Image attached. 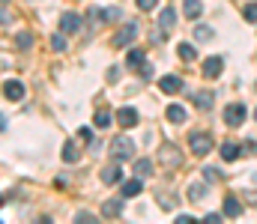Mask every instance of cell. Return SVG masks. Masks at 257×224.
I'll return each mask as SVG.
<instances>
[{
  "label": "cell",
  "mask_w": 257,
  "mask_h": 224,
  "mask_svg": "<svg viewBox=\"0 0 257 224\" xmlns=\"http://www.w3.org/2000/svg\"><path fill=\"white\" fill-rule=\"evenodd\" d=\"M203 221H206V224H218V221H221V215H215V212H209V215H206Z\"/></svg>",
  "instance_id": "cell-34"
},
{
  "label": "cell",
  "mask_w": 257,
  "mask_h": 224,
  "mask_svg": "<svg viewBox=\"0 0 257 224\" xmlns=\"http://www.w3.org/2000/svg\"><path fill=\"white\" fill-rule=\"evenodd\" d=\"M0 24H9V12L6 9H0Z\"/></svg>",
  "instance_id": "cell-36"
},
{
  "label": "cell",
  "mask_w": 257,
  "mask_h": 224,
  "mask_svg": "<svg viewBox=\"0 0 257 224\" xmlns=\"http://www.w3.org/2000/svg\"><path fill=\"white\" fill-rule=\"evenodd\" d=\"M78 138H81V141H84V144H90V141H93V132H90V129H87V126H84V129H81V132H78Z\"/></svg>",
  "instance_id": "cell-31"
},
{
  "label": "cell",
  "mask_w": 257,
  "mask_h": 224,
  "mask_svg": "<svg viewBox=\"0 0 257 224\" xmlns=\"http://www.w3.org/2000/svg\"><path fill=\"white\" fill-rule=\"evenodd\" d=\"M245 117H248V108L242 105V102H230L227 108H224V126H242L245 123Z\"/></svg>",
  "instance_id": "cell-1"
},
{
  "label": "cell",
  "mask_w": 257,
  "mask_h": 224,
  "mask_svg": "<svg viewBox=\"0 0 257 224\" xmlns=\"http://www.w3.org/2000/svg\"><path fill=\"white\" fill-rule=\"evenodd\" d=\"M218 152H221V158H224V161H236V158H239V147H236V144H230V141H227V144H221Z\"/></svg>",
  "instance_id": "cell-16"
},
{
  "label": "cell",
  "mask_w": 257,
  "mask_h": 224,
  "mask_svg": "<svg viewBox=\"0 0 257 224\" xmlns=\"http://www.w3.org/2000/svg\"><path fill=\"white\" fill-rule=\"evenodd\" d=\"M3 129H6V117L0 114V132H3Z\"/></svg>",
  "instance_id": "cell-37"
},
{
  "label": "cell",
  "mask_w": 257,
  "mask_h": 224,
  "mask_svg": "<svg viewBox=\"0 0 257 224\" xmlns=\"http://www.w3.org/2000/svg\"><path fill=\"white\" fill-rule=\"evenodd\" d=\"M117 123L126 126V129L138 126V111H135V108H120V111H117Z\"/></svg>",
  "instance_id": "cell-12"
},
{
  "label": "cell",
  "mask_w": 257,
  "mask_h": 224,
  "mask_svg": "<svg viewBox=\"0 0 257 224\" xmlns=\"http://www.w3.org/2000/svg\"><path fill=\"white\" fill-rule=\"evenodd\" d=\"M120 15H123V9H120V6H111V9L93 6V9H90V21H93V24H102V21H114V18H120Z\"/></svg>",
  "instance_id": "cell-3"
},
{
  "label": "cell",
  "mask_w": 257,
  "mask_h": 224,
  "mask_svg": "<svg viewBox=\"0 0 257 224\" xmlns=\"http://www.w3.org/2000/svg\"><path fill=\"white\" fill-rule=\"evenodd\" d=\"M93 123H96V129H108V126H111V114H108V111H96Z\"/></svg>",
  "instance_id": "cell-25"
},
{
  "label": "cell",
  "mask_w": 257,
  "mask_h": 224,
  "mask_svg": "<svg viewBox=\"0 0 257 224\" xmlns=\"http://www.w3.org/2000/svg\"><path fill=\"white\" fill-rule=\"evenodd\" d=\"M150 170H153V161H150V158H138V161H135V173H138L141 179L150 176Z\"/></svg>",
  "instance_id": "cell-18"
},
{
  "label": "cell",
  "mask_w": 257,
  "mask_h": 224,
  "mask_svg": "<svg viewBox=\"0 0 257 224\" xmlns=\"http://www.w3.org/2000/svg\"><path fill=\"white\" fill-rule=\"evenodd\" d=\"M177 54H180L186 63H189V60H194V48L189 45V42H180V45H177Z\"/></svg>",
  "instance_id": "cell-26"
},
{
  "label": "cell",
  "mask_w": 257,
  "mask_h": 224,
  "mask_svg": "<svg viewBox=\"0 0 257 224\" xmlns=\"http://www.w3.org/2000/svg\"><path fill=\"white\" fill-rule=\"evenodd\" d=\"M203 197H206V185H200V182H194L192 188H189V200H192V203H200Z\"/></svg>",
  "instance_id": "cell-19"
},
{
  "label": "cell",
  "mask_w": 257,
  "mask_h": 224,
  "mask_svg": "<svg viewBox=\"0 0 257 224\" xmlns=\"http://www.w3.org/2000/svg\"><path fill=\"white\" fill-rule=\"evenodd\" d=\"M242 15H245V21H257V3H248Z\"/></svg>",
  "instance_id": "cell-29"
},
{
  "label": "cell",
  "mask_w": 257,
  "mask_h": 224,
  "mask_svg": "<svg viewBox=\"0 0 257 224\" xmlns=\"http://www.w3.org/2000/svg\"><path fill=\"white\" fill-rule=\"evenodd\" d=\"M135 36H138V24L128 21L126 27H120V33L114 36V48H126L128 42H135Z\"/></svg>",
  "instance_id": "cell-4"
},
{
  "label": "cell",
  "mask_w": 257,
  "mask_h": 224,
  "mask_svg": "<svg viewBox=\"0 0 257 224\" xmlns=\"http://www.w3.org/2000/svg\"><path fill=\"white\" fill-rule=\"evenodd\" d=\"M200 9H203V6H200V0H186V3H183L186 18H197V15H200Z\"/></svg>",
  "instance_id": "cell-20"
},
{
  "label": "cell",
  "mask_w": 257,
  "mask_h": 224,
  "mask_svg": "<svg viewBox=\"0 0 257 224\" xmlns=\"http://www.w3.org/2000/svg\"><path fill=\"white\" fill-rule=\"evenodd\" d=\"M111 155H114V161H128V158L135 155V144H132V138H126V135L114 138V144H111Z\"/></svg>",
  "instance_id": "cell-2"
},
{
  "label": "cell",
  "mask_w": 257,
  "mask_h": 224,
  "mask_svg": "<svg viewBox=\"0 0 257 224\" xmlns=\"http://www.w3.org/2000/svg\"><path fill=\"white\" fill-rule=\"evenodd\" d=\"M224 215L227 218H239L242 215V203L236 197H224Z\"/></svg>",
  "instance_id": "cell-14"
},
{
  "label": "cell",
  "mask_w": 257,
  "mask_h": 224,
  "mask_svg": "<svg viewBox=\"0 0 257 224\" xmlns=\"http://www.w3.org/2000/svg\"><path fill=\"white\" fill-rule=\"evenodd\" d=\"M254 120H257V111H254Z\"/></svg>",
  "instance_id": "cell-38"
},
{
  "label": "cell",
  "mask_w": 257,
  "mask_h": 224,
  "mask_svg": "<svg viewBox=\"0 0 257 224\" xmlns=\"http://www.w3.org/2000/svg\"><path fill=\"white\" fill-rule=\"evenodd\" d=\"M194 105H197L200 111H209V108H212V93H197V96H194Z\"/></svg>",
  "instance_id": "cell-22"
},
{
  "label": "cell",
  "mask_w": 257,
  "mask_h": 224,
  "mask_svg": "<svg viewBox=\"0 0 257 224\" xmlns=\"http://www.w3.org/2000/svg\"><path fill=\"white\" fill-rule=\"evenodd\" d=\"M159 27H162V30H174V27H177V9H174V6H165V9L159 12Z\"/></svg>",
  "instance_id": "cell-10"
},
{
  "label": "cell",
  "mask_w": 257,
  "mask_h": 224,
  "mask_svg": "<svg viewBox=\"0 0 257 224\" xmlns=\"http://www.w3.org/2000/svg\"><path fill=\"white\" fill-rule=\"evenodd\" d=\"M126 63H128V69H141V66H144V51H141V48H128Z\"/></svg>",
  "instance_id": "cell-15"
},
{
  "label": "cell",
  "mask_w": 257,
  "mask_h": 224,
  "mask_svg": "<svg viewBox=\"0 0 257 224\" xmlns=\"http://www.w3.org/2000/svg\"><path fill=\"white\" fill-rule=\"evenodd\" d=\"M194 39H200V42H209V39H212V27H206V24H197V27H194Z\"/></svg>",
  "instance_id": "cell-24"
},
{
  "label": "cell",
  "mask_w": 257,
  "mask_h": 224,
  "mask_svg": "<svg viewBox=\"0 0 257 224\" xmlns=\"http://www.w3.org/2000/svg\"><path fill=\"white\" fill-rule=\"evenodd\" d=\"M60 30H63V33H78V30H81V15L63 12V15H60Z\"/></svg>",
  "instance_id": "cell-9"
},
{
  "label": "cell",
  "mask_w": 257,
  "mask_h": 224,
  "mask_svg": "<svg viewBox=\"0 0 257 224\" xmlns=\"http://www.w3.org/2000/svg\"><path fill=\"white\" fill-rule=\"evenodd\" d=\"M51 48H54V51H66V39L54 33V36H51Z\"/></svg>",
  "instance_id": "cell-28"
},
{
  "label": "cell",
  "mask_w": 257,
  "mask_h": 224,
  "mask_svg": "<svg viewBox=\"0 0 257 224\" xmlns=\"http://www.w3.org/2000/svg\"><path fill=\"white\" fill-rule=\"evenodd\" d=\"M120 176H123V170H120L117 164H111V167H105V170H102V182H105V185H117V182H120Z\"/></svg>",
  "instance_id": "cell-13"
},
{
  "label": "cell",
  "mask_w": 257,
  "mask_h": 224,
  "mask_svg": "<svg viewBox=\"0 0 257 224\" xmlns=\"http://www.w3.org/2000/svg\"><path fill=\"white\" fill-rule=\"evenodd\" d=\"M3 96H6L9 102H21V99H24V84L15 81V78L6 81V84H3Z\"/></svg>",
  "instance_id": "cell-8"
},
{
  "label": "cell",
  "mask_w": 257,
  "mask_h": 224,
  "mask_svg": "<svg viewBox=\"0 0 257 224\" xmlns=\"http://www.w3.org/2000/svg\"><path fill=\"white\" fill-rule=\"evenodd\" d=\"M189 147H192V152L200 158V155H206V152L212 149V138H209V135H192Z\"/></svg>",
  "instance_id": "cell-6"
},
{
  "label": "cell",
  "mask_w": 257,
  "mask_h": 224,
  "mask_svg": "<svg viewBox=\"0 0 257 224\" xmlns=\"http://www.w3.org/2000/svg\"><path fill=\"white\" fill-rule=\"evenodd\" d=\"M159 87H162V93L177 96V93L183 90V78H177V75H165V78H159Z\"/></svg>",
  "instance_id": "cell-7"
},
{
  "label": "cell",
  "mask_w": 257,
  "mask_h": 224,
  "mask_svg": "<svg viewBox=\"0 0 257 224\" xmlns=\"http://www.w3.org/2000/svg\"><path fill=\"white\" fill-rule=\"evenodd\" d=\"M168 120H171V123H186V111H183L180 105H171V108H168Z\"/></svg>",
  "instance_id": "cell-23"
},
{
  "label": "cell",
  "mask_w": 257,
  "mask_h": 224,
  "mask_svg": "<svg viewBox=\"0 0 257 224\" xmlns=\"http://www.w3.org/2000/svg\"><path fill=\"white\" fill-rule=\"evenodd\" d=\"M221 69H224V57L221 54H212V57L203 60V78H218Z\"/></svg>",
  "instance_id": "cell-5"
},
{
  "label": "cell",
  "mask_w": 257,
  "mask_h": 224,
  "mask_svg": "<svg viewBox=\"0 0 257 224\" xmlns=\"http://www.w3.org/2000/svg\"><path fill=\"white\" fill-rule=\"evenodd\" d=\"M192 221H194L192 215H177V224H192Z\"/></svg>",
  "instance_id": "cell-35"
},
{
  "label": "cell",
  "mask_w": 257,
  "mask_h": 224,
  "mask_svg": "<svg viewBox=\"0 0 257 224\" xmlns=\"http://www.w3.org/2000/svg\"><path fill=\"white\" fill-rule=\"evenodd\" d=\"M15 45H18L21 51H24V48H30V45H33V33H27V30H24V33H18V36H15Z\"/></svg>",
  "instance_id": "cell-27"
},
{
  "label": "cell",
  "mask_w": 257,
  "mask_h": 224,
  "mask_svg": "<svg viewBox=\"0 0 257 224\" xmlns=\"http://www.w3.org/2000/svg\"><path fill=\"white\" fill-rule=\"evenodd\" d=\"M63 161H78V147H75V141H66L63 144Z\"/></svg>",
  "instance_id": "cell-21"
},
{
  "label": "cell",
  "mask_w": 257,
  "mask_h": 224,
  "mask_svg": "<svg viewBox=\"0 0 257 224\" xmlns=\"http://www.w3.org/2000/svg\"><path fill=\"white\" fill-rule=\"evenodd\" d=\"M135 194H141V176L123 182V197H135Z\"/></svg>",
  "instance_id": "cell-17"
},
{
  "label": "cell",
  "mask_w": 257,
  "mask_h": 224,
  "mask_svg": "<svg viewBox=\"0 0 257 224\" xmlns=\"http://www.w3.org/2000/svg\"><path fill=\"white\" fill-rule=\"evenodd\" d=\"M120 212H123V197L105 200V206H102V215H105V218H120Z\"/></svg>",
  "instance_id": "cell-11"
},
{
  "label": "cell",
  "mask_w": 257,
  "mask_h": 224,
  "mask_svg": "<svg viewBox=\"0 0 257 224\" xmlns=\"http://www.w3.org/2000/svg\"><path fill=\"white\" fill-rule=\"evenodd\" d=\"M203 173H206V179H209V182H212V179H218V176H221V173H218V170H215V167H206V170H203Z\"/></svg>",
  "instance_id": "cell-33"
},
{
  "label": "cell",
  "mask_w": 257,
  "mask_h": 224,
  "mask_svg": "<svg viewBox=\"0 0 257 224\" xmlns=\"http://www.w3.org/2000/svg\"><path fill=\"white\" fill-rule=\"evenodd\" d=\"M135 3H138L141 9H156V6H159V0H135Z\"/></svg>",
  "instance_id": "cell-32"
},
{
  "label": "cell",
  "mask_w": 257,
  "mask_h": 224,
  "mask_svg": "<svg viewBox=\"0 0 257 224\" xmlns=\"http://www.w3.org/2000/svg\"><path fill=\"white\" fill-rule=\"evenodd\" d=\"M78 221L81 224H96V215H90V212H78Z\"/></svg>",
  "instance_id": "cell-30"
}]
</instances>
